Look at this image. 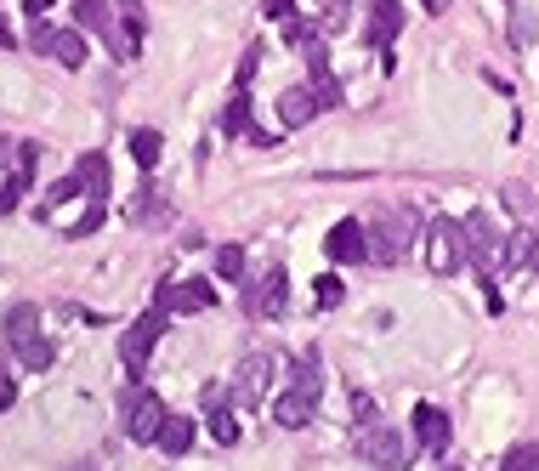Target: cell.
<instances>
[{
  "instance_id": "11",
  "label": "cell",
  "mask_w": 539,
  "mask_h": 471,
  "mask_svg": "<svg viewBox=\"0 0 539 471\" xmlns=\"http://www.w3.org/2000/svg\"><path fill=\"white\" fill-rule=\"evenodd\" d=\"M324 256H330V262H364V256H369V233H364V222H358V216L335 222V227H330V239H324Z\"/></svg>"
},
{
  "instance_id": "6",
  "label": "cell",
  "mask_w": 539,
  "mask_h": 471,
  "mask_svg": "<svg viewBox=\"0 0 539 471\" xmlns=\"http://www.w3.org/2000/svg\"><path fill=\"white\" fill-rule=\"evenodd\" d=\"M267 392H273V352H250L233 375V398L244 409H256V403H267Z\"/></svg>"
},
{
  "instance_id": "22",
  "label": "cell",
  "mask_w": 539,
  "mask_h": 471,
  "mask_svg": "<svg viewBox=\"0 0 539 471\" xmlns=\"http://www.w3.org/2000/svg\"><path fill=\"white\" fill-rule=\"evenodd\" d=\"M500 471H539V443H511Z\"/></svg>"
},
{
  "instance_id": "18",
  "label": "cell",
  "mask_w": 539,
  "mask_h": 471,
  "mask_svg": "<svg viewBox=\"0 0 539 471\" xmlns=\"http://www.w3.org/2000/svg\"><path fill=\"white\" fill-rule=\"evenodd\" d=\"M159 449H165V454H188L193 449V420L188 415H165V426H159Z\"/></svg>"
},
{
  "instance_id": "27",
  "label": "cell",
  "mask_w": 539,
  "mask_h": 471,
  "mask_svg": "<svg viewBox=\"0 0 539 471\" xmlns=\"http://www.w3.org/2000/svg\"><path fill=\"white\" fill-rule=\"evenodd\" d=\"M313 296H318V307H341V296H347V284L335 279V273H324V279L313 284Z\"/></svg>"
},
{
  "instance_id": "4",
  "label": "cell",
  "mask_w": 539,
  "mask_h": 471,
  "mask_svg": "<svg viewBox=\"0 0 539 471\" xmlns=\"http://www.w3.org/2000/svg\"><path fill=\"white\" fill-rule=\"evenodd\" d=\"M74 29H91L97 40H108V52L120 57V63L137 57V46L120 35V23H114V6H108V0H80V6H74Z\"/></svg>"
},
{
  "instance_id": "32",
  "label": "cell",
  "mask_w": 539,
  "mask_h": 471,
  "mask_svg": "<svg viewBox=\"0 0 539 471\" xmlns=\"http://www.w3.org/2000/svg\"><path fill=\"white\" fill-rule=\"evenodd\" d=\"M511 40H517V46L534 40V12H517V18H511Z\"/></svg>"
},
{
  "instance_id": "29",
  "label": "cell",
  "mask_w": 539,
  "mask_h": 471,
  "mask_svg": "<svg viewBox=\"0 0 539 471\" xmlns=\"http://www.w3.org/2000/svg\"><path fill=\"white\" fill-rule=\"evenodd\" d=\"M210 432H216V443H239V420L227 415V409H216V415H210Z\"/></svg>"
},
{
  "instance_id": "15",
  "label": "cell",
  "mask_w": 539,
  "mask_h": 471,
  "mask_svg": "<svg viewBox=\"0 0 539 471\" xmlns=\"http://www.w3.org/2000/svg\"><path fill=\"white\" fill-rule=\"evenodd\" d=\"M415 432H420V443H426L432 454L449 449V415L432 409V403H420V409H415Z\"/></svg>"
},
{
  "instance_id": "19",
  "label": "cell",
  "mask_w": 539,
  "mask_h": 471,
  "mask_svg": "<svg viewBox=\"0 0 539 471\" xmlns=\"http://www.w3.org/2000/svg\"><path fill=\"white\" fill-rule=\"evenodd\" d=\"M403 29V12H398V0H375V23H369V40L375 46H392V35Z\"/></svg>"
},
{
  "instance_id": "36",
  "label": "cell",
  "mask_w": 539,
  "mask_h": 471,
  "mask_svg": "<svg viewBox=\"0 0 539 471\" xmlns=\"http://www.w3.org/2000/svg\"><path fill=\"white\" fill-rule=\"evenodd\" d=\"M420 6H426V12H449V0H420Z\"/></svg>"
},
{
  "instance_id": "21",
  "label": "cell",
  "mask_w": 539,
  "mask_h": 471,
  "mask_svg": "<svg viewBox=\"0 0 539 471\" xmlns=\"http://www.w3.org/2000/svg\"><path fill=\"white\" fill-rule=\"evenodd\" d=\"M131 159H137L142 171H154L159 165V131H131Z\"/></svg>"
},
{
  "instance_id": "10",
  "label": "cell",
  "mask_w": 539,
  "mask_h": 471,
  "mask_svg": "<svg viewBox=\"0 0 539 471\" xmlns=\"http://www.w3.org/2000/svg\"><path fill=\"white\" fill-rule=\"evenodd\" d=\"M159 307L165 313H205V307H216V290H210L205 279H182V284H159Z\"/></svg>"
},
{
  "instance_id": "5",
  "label": "cell",
  "mask_w": 539,
  "mask_h": 471,
  "mask_svg": "<svg viewBox=\"0 0 539 471\" xmlns=\"http://www.w3.org/2000/svg\"><path fill=\"white\" fill-rule=\"evenodd\" d=\"M40 57H57L63 69H80L86 63V35L80 29H52V23H35V35H29Z\"/></svg>"
},
{
  "instance_id": "31",
  "label": "cell",
  "mask_w": 539,
  "mask_h": 471,
  "mask_svg": "<svg viewBox=\"0 0 539 471\" xmlns=\"http://www.w3.org/2000/svg\"><path fill=\"white\" fill-rule=\"evenodd\" d=\"M261 12H267L273 23H290L296 18V0H261Z\"/></svg>"
},
{
  "instance_id": "1",
  "label": "cell",
  "mask_w": 539,
  "mask_h": 471,
  "mask_svg": "<svg viewBox=\"0 0 539 471\" xmlns=\"http://www.w3.org/2000/svg\"><path fill=\"white\" fill-rule=\"evenodd\" d=\"M471 262V245H466V227L454 222V216H437L426 227V267L432 273H460Z\"/></svg>"
},
{
  "instance_id": "16",
  "label": "cell",
  "mask_w": 539,
  "mask_h": 471,
  "mask_svg": "<svg viewBox=\"0 0 539 471\" xmlns=\"http://www.w3.org/2000/svg\"><path fill=\"white\" fill-rule=\"evenodd\" d=\"M74 176H80V193H91V205H103L108 199V159L103 154H86L80 165H74Z\"/></svg>"
},
{
  "instance_id": "20",
  "label": "cell",
  "mask_w": 539,
  "mask_h": 471,
  "mask_svg": "<svg viewBox=\"0 0 539 471\" xmlns=\"http://www.w3.org/2000/svg\"><path fill=\"white\" fill-rule=\"evenodd\" d=\"M222 131L227 137H250V97L244 91H233V103L222 108Z\"/></svg>"
},
{
  "instance_id": "23",
  "label": "cell",
  "mask_w": 539,
  "mask_h": 471,
  "mask_svg": "<svg viewBox=\"0 0 539 471\" xmlns=\"http://www.w3.org/2000/svg\"><path fill=\"white\" fill-rule=\"evenodd\" d=\"M131 222L159 227V222H165V199H159V193H142V199H131Z\"/></svg>"
},
{
  "instance_id": "12",
  "label": "cell",
  "mask_w": 539,
  "mask_h": 471,
  "mask_svg": "<svg viewBox=\"0 0 539 471\" xmlns=\"http://www.w3.org/2000/svg\"><path fill=\"white\" fill-rule=\"evenodd\" d=\"M318 409V392H307V386H290V392H279L273 398V426H284V432H296V426H307Z\"/></svg>"
},
{
  "instance_id": "14",
  "label": "cell",
  "mask_w": 539,
  "mask_h": 471,
  "mask_svg": "<svg viewBox=\"0 0 539 471\" xmlns=\"http://www.w3.org/2000/svg\"><path fill=\"white\" fill-rule=\"evenodd\" d=\"M6 341H12V352H23L29 341H40V307L18 301V307L6 313Z\"/></svg>"
},
{
  "instance_id": "26",
  "label": "cell",
  "mask_w": 539,
  "mask_h": 471,
  "mask_svg": "<svg viewBox=\"0 0 539 471\" xmlns=\"http://www.w3.org/2000/svg\"><path fill=\"white\" fill-rule=\"evenodd\" d=\"M216 279H244V250L239 245L216 250Z\"/></svg>"
},
{
  "instance_id": "2",
  "label": "cell",
  "mask_w": 539,
  "mask_h": 471,
  "mask_svg": "<svg viewBox=\"0 0 539 471\" xmlns=\"http://www.w3.org/2000/svg\"><path fill=\"white\" fill-rule=\"evenodd\" d=\"M369 233V262H398L403 250H409V239H415V216L409 210H381L375 216V227H364Z\"/></svg>"
},
{
  "instance_id": "28",
  "label": "cell",
  "mask_w": 539,
  "mask_h": 471,
  "mask_svg": "<svg viewBox=\"0 0 539 471\" xmlns=\"http://www.w3.org/2000/svg\"><path fill=\"white\" fill-rule=\"evenodd\" d=\"M534 245H539L534 233H517V239L505 245V262H500V267H522V262H528V256H534Z\"/></svg>"
},
{
  "instance_id": "30",
  "label": "cell",
  "mask_w": 539,
  "mask_h": 471,
  "mask_svg": "<svg viewBox=\"0 0 539 471\" xmlns=\"http://www.w3.org/2000/svg\"><path fill=\"white\" fill-rule=\"evenodd\" d=\"M318 381H324V369H318V358H296V386L318 392Z\"/></svg>"
},
{
  "instance_id": "17",
  "label": "cell",
  "mask_w": 539,
  "mask_h": 471,
  "mask_svg": "<svg viewBox=\"0 0 539 471\" xmlns=\"http://www.w3.org/2000/svg\"><path fill=\"white\" fill-rule=\"evenodd\" d=\"M279 120L284 125H307V120H318V97L307 86H290L279 97Z\"/></svg>"
},
{
  "instance_id": "3",
  "label": "cell",
  "mask_w": 539,
  "mask_h": 471,
  "mask_svg": "<svg viewBox=\"0 0 539 471\" xmlns=\"http://www.w3.org/2000/svg\"><path fill=\"white\" fill-rule=\"evenodd\" d=\"M165 324H171V313L165 307H148V313L125 330V341H120V364L131 369V375H142L148 369V358H154V341L165 335Z\"/></svg>"
},
{
  "instance_id": "33",
  "label": "cell",
  "mask_w": 539,
  "mask_h": 471,
  "mask_svg": "<svg viewBox=\"0 0 539 471\" xmlns=\"http://www.w3.org/2000/svg\"><path fill=\"white\" fill-rule=\"evenodd\" d=\"M12 154H18V148H12V142H6V137H0V171H6V176H12V171H18V165H12Z\"/></svg>"
},
{
  "instance_id": "24",
  "label": "cell",
  "mask_w": 539,
  "mask_h": 471,
  "mask_svg": "<svg viewBox=\"0 0 539 471\" xmlns=\"http://www.w3.org/2000/svg\"><path fill=\"white\" fill-rule=\"evenodd\" d=\"M307 91L318 97V108H335V103H341V86H335V74H330V69H313Z\"/></svg>"
},
{
  "instance_id": "13",
  "label": "cell",
  "mask_w": 539,
  "mask_h": 471,
  "mask_svg": "<svg viewBox=\"0 0 539 471\" xmlns=\"http://www.w3.org/2000/svg\"><path fill=\"white\" fill-rule=\"evenodd\" d=\"M460 227H466V245H471V256H483V262H500V256H505V245H500V227L488 222L483 210H471V216H466Z\"/></svg>"
},
{
  "instance_id": "7",
  "label": "cell",
  "mask_w": 539,
  "mask_h": 471,
  "mask_svg": "<svg viewBox=\"0 0 539 471\" xmlns=\"http://www.w3.org/2000/svg\"><path fill=\"white\" fill-rule=\"evenodd\" d=\"M284 290H290V279H284V267L273 262L250 290H244V313L250 318H279L284 313Z\"/></svg>"
},
{
  "instance_id": "34",
  "label": "cell",
  "mask_w": 539,
  "mask_h": 471,
  "mask_svg": "<svg viewBox=\"0 0 539 471\" xmlns=\"http://www.w3.org/2000/svg\"><path fill=\"white\" fill-rule=\"evenodd\" d=\"M12 398H18V386H12L6 375H0V409H12Z\"/></svg>"
},
{
  "instance_id": "35",
  "label": "cell",
  "mask_w": 539,
  "mask_h": 471,
  "mask_svg": "<svg viewBox=\"0 0 539 471\" xmlns=\"http://www.w3.org/2000/svg\"><path fill=\"white\" fill-rule=\"evenodd\" d=\"M52 6H57V0H29V18H46Z\"/></svg>"
},
{
  "instance_id": "37",
  "label": "cell",
  "mask_w": 539,
  "mask_h": 471,
  "mask_svg": "<svg viewBox=\"0 0 539 471\" xmlns=\"http://www.w3.org/2000/svg\"><path fill=\"white\" fill-rule=\"evenodd\" d=\"M0 46H12V29H6V18H0Z\"/></svg>"
},
{
  "instance_id": "38",
  "label": "cell",
  "mask_w": 539,
  "mask_h": 471,
  "mask_svg": "<svg viewBox=\"0 0 539 471\" xmlns=\"http://www.w3.org/2000/svg\"><path fill=\"white\" fill-rule=\"evenodd\" d=\"M534 262H539V245H534Z\"/></svg>"
},
{
  "instance_id": "9",
  "label": "cell",
  "mask_w": 539,
  "mask_h": 471,
  "mask_svg": "<svg viewBox=\"0 0 539 471\" xmlns=\"http://www.w3.org/2000/svg\"><path fill=\"white\" fill-rule=\"evenodd\" d=\"M159 426H165L159 398L154 392H131V403H125V432H131V443H159Z\"/></svg>"
},
{
  "instance_id": "25",
  "label": "cell",
  "mask_w": 539,
  "mask_h": 471,
  "mask_svg": "<svg viewBox=\"0 0 539 471\" xmlns=\"http://www.w3.org/2000/svg\"><path fill=\"white\" fill-rule=\"evenodd\" d=\"M74 193H80V176H63V182H52V188L40 193V216H46V210H57L63 199H74Z\"/></svg>"
},
{
  "instance_id": "8",
  "label": "cell",
  "mask_w": 539,
  "mask_h": 471,
  "mask_svg": "<svg viewBox=\"0 0 539 471\" xmlns=\"http://www.w3.org/2000/svg\"><path fill=\"white\" fill-rule=\"evenodd\" d=\"M358 454H364L369 466H381V471H403V460H409V443H403L392 426H375V432L358 437Z\"/></svg>"
}]
</instances>
